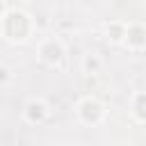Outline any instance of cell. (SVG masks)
<instances>
[{"label": "cell", "instance_id": "1", "mask_svg": "<svg viewBox=\"0 0 146 146\" xmlns=\"http://www.w3.org/2000/svg\"><path fill=\"white\" fill-rule=\"evenodd\" d=\"M34 34H36V18L25 9L11 7L0 18V36L7 43H14V46L27 43Z\"/></svg>", "mask_w": 146, "mask_h": 146}, {"label": "cell", "instance_id": "2", "mask_svg": "<svg viewBox=\"0 0 146 146\" xmlns=\"http://www.w3.org/2000/svg\"><path fill=\"white\" fill-rule=\"evenodd\" d=\"M36 59L43 66L59 68L66 59V43L62 41V36H57V34L41 36L39 43H36Z\"/></svg>", "mask_w": 146, "mask_h": 146}, {"label": "cell", "instance_id": "3", "mask_svg": "<svg viewBox=\"0 0 146 146\" xmlns=\"http://www.w3.org/2000/svg\"><path fill=\"white\" fill-rule=\"evenodd\" d=\"M73 110H75V119H78V123H82V125H87V128H96V125H100V123L105 121V116H107V110H105L103 100L96 98V96H91V94L78 98V103H75Z\"/></svg>", "mask_w": 146, "mask_h": 146}, {"label": "cell", "instance_id": "4", "mask_svg": "<svg viewBox=\"0 0 146 146\" xmlns=\"http://www.w3.org/2000/svg\"><path fill=\"white\" fill-rule=\"evenodd\" d=\"M21 114H23V121H25L27 125H41V123H46L48 116H50V105H48V100L41 98V96H30V98L25 100Z\"/></svg>", "mask_w": 146, "mask_h": 146}, {"label": "cell", "instance_id": "5", "mask_svg": "<svg viewBox=\"0 0 146 146\" xmlns=\"http://www.w3.org/2000/svg\"><path fill=\"white\" fill-rule=\"evenodd\" d=\"M123 46L130 52L146 50V21H128V32H125Z\"/></svg>", "mask_w": 146, "mask_h": 146}, {"label": "cell", "instance_id": "6", "mask_svg": "<svg viewBox=\"0 0 146 146\" xmlns=\"http://www.w3.org/2000/svg\"><path fill=\"white\" fill-rule=\"evenodd\" d=\"M125 32H128V21H123V18H110L103 25V36L112 46H123L125 43Z\"/></svg>", "mask_w": 146, "mask_h": 146}, {"label": "cell", "instance_id": "7", "mask_svg": "<svg viewBox=\"0 0 146 146\" xmlns=\"http://www.w3.org/2000/svg\"><path fill=\"white\" fill-rule=\"evenodd\" d=\"M130 116L146 125V91H135L132 98H130Z\"/></svg>", "mask_w": 146, "mask_h": 146}, {"label": "cell", "instance_id": "8", "mask_svg": "<svg viewBox=\"0 0 146 146\" xmlns=\"http://www.w3.org/2000/svg\"><path fill=\"white\" fill-rule=\"evenodd\" d=\"M103 66H105V59H103L98 52H87V55H82V59H80V71H82L84 75H98V73L103 71Z\"/></svg>", "mask_w": 146, "mask_h": 146}, {"label": "cell", "instance_id": "9", "mask_svg": "<svg viewBox=\"0 0 146 146\" xmlns=\"http://www.w3.org/2000/svg\"><path fill=\"white\" fill-rule=\"evenodd\" d=\"M9 84H11V68L7 64H0V87L7 89Z\"/></svg>", "mask_w": 146, "mask_h": 146}]
</instances>
